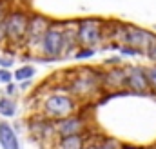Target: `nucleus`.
Instances as JSON below:
<instances>
[{
  "mask_svg": "<svg viewBox=\"0 0 156 149\" xmlns=\"http://www.w3.org/2000/svg\"><path fill=\"white\" fill-rule=\"evenodd\" d=\"M78 109V98L73 95L51 93L42 102V116L49 120H58L67 114H73Z\"/></svg>",
  "mask_w": 156,
  "mask_h": 149,
  "instance_id": "obj_1",
  "label": "nucleus"
},
{
  "mask_svg": "<svg viewBox=\"0 0 156 149\" xmlns=\"http://www.w3.org/2000/svg\"><path fill=\"white\" fill-rule=\"evenodd\" d=\"M40 53L44 58H60L67 53V40H66V31L56 26H49L45 33L38 40Z\"/></svg>",
  "mask_w": 156,
  "mask_h": 149,
  "instance_id": "obj_2",
  "label": "nucleus"
},
{
  "mask_svg": "<svg viewBox=\"0 0 156 149\" xmlns=\"http://www.w3.org/2000/svg\"><path fill=\"white\" fill-rule=\"evenodd\" d=\"M105 38L104 22L98 18H83L76 26V44L85 47H94Z\"/></svg>",
  "mask_w": 156,
  "mask_h": 149,
  "instance_id": "obj_3",
  "label": "nucleus"
},
{
  "mask_svg": "<svg viewBox=\"0 0 156 149\" xmlns=\"http://www.w3.org/2000/svg\"><path fill=\"white\" fill-rule=\"evenodd\" d=\"M5 24V35L7 42L20 44L27 38V26H29V15L24 11H9L4 16Z\"/></svg>",
  "mask_w": 156,
  "mask_h": 149,
  "instance_id": "obj_4",
  "label": "nucleus"
},
{
  "mask_svg": "<svg viewBox=\"0 0 156 149\" xmlns=\"http://www.w3.org/2000/svg\"><path fill=\"white\" fill-rule=\"evenodd\" d=\"M118 33H120V37H118L120 44H127V45L134 47L138 53H145V49L151 45V42L154 38L153 33H149L147 29L136 27V26H125Z\"/></svg>",
  "mask_w": 156,
  "mask_h": 149,
  "instance_id": "obj_5",
  "label": "nucleus"
},
{
  "mask_svg": "<svg viewBox=\"0 0 156 149\" xmlns=\"http://www.w3.org/2000/svg\"><path fill=\"white\" fill-rule=\"evenodd\" d=\"M100 87H102L100 76H96V74H80V76H75L73 84L69 85V91H71L73 96L83 100V95L87 96L89 93H98Z\"/></svg>",
  "mask_w": 156,
  "mask_h": 149,
  "instance_id": "obj_6",
  "label": "nucleus"
},
{
  "mask_svg": "<svg viewBox=\"0 0 156 149\" xmlns=\"http://www.w3.org/2000/svg\"><path fill=\"white\" fill-rule=\"evenodd\" d=\"M55 124V131H56V136H66V135H78V133H85L87 129V122L76 116L75 113L73 114H67L64 118H58V120H53Z\"/></svg>",
  "mask_w": 156,
  "mask_h": 149,
  "instance_id": "obj_7",
  "label": "nucleus"
},
{
  "mask_svg": "<svg viewBox=\"0 0 156 149\" xmlns=\"http://www.w3.org/2000/svg\"><path fill=\"white\" fill-rule=\"evenodd\" d=\"M125 89L134 91V93H147L149 91V80L145 74V67H140V66L127 67Z\"/></svg>",
  "mask_w": 156,
  "mask_h": 149,
  "instance_id": "obj_8",
  "label": "nucleus"
},
{
  "mask_svg": "<svg viewBox=\"0 0 156 149\" xmlns=\"http://www.w3.org/2000/svg\"><path fill=\"white\" fill-rule=\"evenodd\" d=\"M125 80H127V69L115 64L109 71L100 76V82H102V87L104 89H125Z\"/></svg>",
  "mask_w": 156,
  "mask_h": 149,
  "instance_id": "obj_9",
  "label": "nucleus"
},
{
  "mask_svg": "<svg viewBox=\"0 0 156 149\" xmlns=\"http://www.w3.org/2000/svg\"><path fill=\"white\" fill-rule=\"evenodd\" d=\"M51 26V22L45 18V16H29V26H27V38H26V42H38L42 35L45 33V29Z\"/></svg>",
  "mask_w": 156,
  "mask_h": 149,
  "instance_id": "obj_10",
  "label": "nucleus"
},
{
  "mask_svg": "<svg viewBox=\"0 0 156 149\" xmlns=\"http://www.w3.org/2000/svg\"><path fill=\"white\" fill-rule=\"evenodd\" d=\"M0 146L4 149H18V136L7 122H0Z\"/></svg>",
  "mask_w": 156,
  "mask_h": 149,
  "instance_id": "obj_11",
  "label": "nucleus"
},
{
  "mask_svg": "<svg viewBox=\"0 0 156 149\" xmlns=\"http://www.w3.org/2000/svg\"><path fill=\"white\" fill-rule=\"evenodd\" d=\"M85 133H78V135H66V136H58L56 146L64 149H80L85 146Z\"/></svg>",
  "mask_w": 156,
  "mask_h": 149,
  "instance_id": "obj_12",
  "label": "nucleus"
},
{
  "mask_svg": "<svg viewBox=\"0 0 156 149\" xmlns=\"http://www.w3.org/2000/svg\"><path fill=\"white\" fill-rule=\"evenodd\" d=\"M37 74V69L33 67V66H20L15 73H13V80L15 82H27V80H31L33 76Z\"/></svg>",
  "mask_w": 156,
  "mask_h": 149,
  "instance_id": "obj_13",
  "label": "nucleus"
},
{
  "mask_svg": "<svg viewBox=\"0 0 156 149\" xmlns=\"http://www.w3.org/2000/svg\"><path fill=\"white\" fill-rule=\"evenodd\" d=\"M0 114L5 118H11L16 114V102L9 96H2L0 98Z\"/></svg>",
  "mask_w": 156,
  "mask_h": 149,
  "instance_id": "obj_14",
  "label": "nucleus"
},
{
  "mask_svg": "<svg viewBox=\"0 0 156 149\" xmlns=\"http://www.w3.org/2000/svg\"><path fill=\"white\" fill-rule=\"evenodd\" d=\"M145 74H147V80H149V91L156 93V64L145 67Z\"/></svg>",
  "mask_w": 156,
  "mask_h": 149,
  "instance_id": "obj_15",
  "label": "nucleus"
},
{
  "mask_svg": "<svg viewBox=\"0 0 156 149\" xmlns=\"http://www.w3.org/2000/svg\"><path fill=\"white\" fill-rule=\"evenodd\" d=\"M94 55V49L93 47H85V45H78V51L75 53V58L82 60V58H91Z\"/></svg>",
  "mask_w": 156,
  "mask_h": 149,
  "instance_id": "obj_16",
  "label": "nucleus"
},
{
  "mask_svg": "<svg viewBox=\"0 0 156 149\" xmlns=\"http://www.w3.org/2000/svg\"><path fill=\"white\" fill-rule=\"evenodd\" d=\"M145 55H147V58H149L153 64H156V35H154V38H153V42H151V45L145 49Z\"/></svg>",
  "mask_w": 156,
  "mask_h": 149,
  "instance_id": "obj_17",
  "label": "nucleus"
},
{
  "mask_svg": "<svg viewBox=\"0 0 156 149\" xmlns=\"http://www.w3.org/2000/svg\"><path fill=\"white\" fill-rule=\"evenodd\" d=\"M13 82V73L9 71V67H0V84H9Z\"/></svg>",
  "mask_w": 156,
  "mask_h": 149,
  "instance_id": "obj_18",
  "label": "nucleus"
},
{
  "mask_svg": "<svg viewBox=\"0 0 156 149\" xmlns=\"http://www.w3.org/2000/svg\"><path fill=\"white\" fill-rule=\"evenodd\" d=\"M7 42V35H5V24H4V18L0 20V44Z\"/></svg>",
  "mask_w": 156,
  "mask_h": 149,
  "instance_id": "obj_19",
  "label": "nucleus"
},
{
  "mask_svg": "<svg viewBox=\"0 0 156 149\" xmlns=\"http://www.w3.org/2000/svg\"><path fill=\"white\" fill-rule=\"evenodd\" d=\"M5 93H7V95H15V93H16V85H15L13 82L5 84Z\"/></svg>",
  "mask_w": 156,
  "mask_h": 149,
  "instance_id": "obj_20",
  "label": "nucleus"
},
{
  "mask_svg": "<svg viewBox=\"0 0 156 149\" xmlns=\"http://www.w3.org/2000/svg\"><path fill=\"white\" fill-rule=\"evenodd\" d=\"M13 66V60L11 58H2L0 56V67H11Z\"/></svg>",
  "mask_w": 156,
  "mask_h": 149,
  "instance_id": "obj_21",
  "label": "nucleus"
},
{
  "mask_svg": "<svg viewBox=\"0 0 156 149\" xmlns=\"http://www.w3.org/2000/svg\"><path fill=\"white\" fill-rule=\"evenodd\" d=\"M4 16H5V9H4V5L0 4V20H2Z\"/></svg>",
  "mask_w": 156,
  "mask_h": 149,
  "instance_id": "obj_22",
  "label": "nucleus"
}]
</instances>
